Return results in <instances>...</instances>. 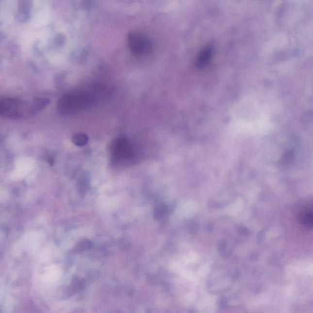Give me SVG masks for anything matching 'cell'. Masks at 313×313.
<instances>
[{
    "label": "cell",
    "instance_id": "6",
    "mask_svg": "<svg viewBox=\"0 0 313 313\" xmlns=\"http://www.w3.org/2000/svg\"><path fill=\"white\" fill-rule=\"evenodd\" d=\"M61 274H62V272H61L58 269L53 267L45 273L43 275V280L45 281L53 283L60 279Z\"/></svg>",
    "mask_w": 313,
    "mask_h": 313
},
{
    "label": "cell",
    "instance_id": "7",
    "mask_svg": "<svg viewBox=\"0 0 313 313\" xmlns=\"http://www.w3.org/2000/svg\"><path fill=\"white\" fill-rule=\"evenodd\" d=\"M73 143L79 147H83L86 145L88 142V137L86 134L80 133L75 134L72 136V138Z\"/></svg>",
    "mask_w": 313,
    "mask_h": 313
},
{
    "label": "cell",
    "instance_id": "5",
    "mask_svg": "<svg viewBox=\"0 0 313 313\" xmlns=\"http://www.w3.org/2000/svg\"><path fill=\"white\" fill-rule=\"evenodd\" d=\"M300 220L306 227L313 228V209H307L302 212L300 215Z\"/></svg>",
    "mask_w": 313,
    "mask_h": 313
},
{
    "label": "cell",
    "instance_id": "2",
    "mask_svg": "<svg viewBox=\"0 0 313 313\" xmlns=\"http://www.w3.org/2000/svg\"><path fill=\"white\" fill-rule=\"evenodd\" d=\"M40 111L36 98L30 100L9 98L0 101V114L9 118H25Z\"/></svg>",
    "mask_w": 313,
    "mask_h": 313
},
{
    "label": "cell",
    "instance_id": "3",
    "mask_svg": "<svg viewBox=\"0 0 313 313\" xmlns=\"http://www.w3.org/2000/svg\"><path fill=\"white\" fill-rule=\"evenodd\" d=\"M112 151L113 158L116 161L129 158L131 154V150L128 141L124 137L117 138L112 145Z\"/></svg>",
    "mask_w": 313,
    "mask_h": 313
},
{
    "label": "cell",
    "instance_id": "4",
    "mask_svg": "<svg viewBox=\"0 0 313 313\" xmlns=\"http://www.w3.org/2000/svg\"><path fill=\"white\" fill-rule=\"evenodd\" d=\"M128 44L131 50L136 55L145 52L149 46V44L144 37L136 33L129 34Z\"/></svg>",
    "mask_w": 313,
    "mask_h": 313
},
{
    "label": "cell",
    "instance_id": "1",
    "mask_svg": "<svg viewBox=\"0 0 313 313\" xmlns=\"http://www.w3.org/2000/svg\"><path fill=\"white\" fill-rule=\"evenodd\" d=\"M98 93L95 89L67 93L58 101V111L63 115H71L87 109L96 102Z\"/></svg>",
    "mask_w": 313,
    "mask_h": 313
},
{
    "label": "cell",
    "instance_id": "8",
    "mask_svg": "<svg viewBox=\"0 0 313 313\" xmlns=\"http://www.w3.org/2000/svg\"><path fill=\"white\" fill-rule=\"evenodd\" d=\"M211 49H207L206 50L202 51V52L200 54L198 59V63L200 65H205L208 62L209 58H211Z\"/></svg>",
    "mask_w": 313,
    "mask_h": 313
}]
</instances>
